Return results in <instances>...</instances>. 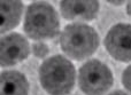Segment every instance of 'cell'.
<instances>
[{"label": "cell", "instance_id": "5", "mask_svg": "<svg viewBox=\"0 0 131 95\" xmlns=\"http://www.w3.org/2000/svg\"><path fill=\"white\" fill-rule=\"evenodd\" d=\"M105 46L115 60L131 62V24L114 25L105 38Z\"/></svg>", "mask_w": 131, "mask_h": 95}, {"label": "cell", "instance_id": "12", "mask_svg": "<svg viewBox=\"0 0 131 95\" xmlns=\"http://www.w3.org/2000/svg\"><path fill=\"white\" fill-rule=\"evenodd\" d=\"M108 95H128V94L124 93V92H122V91H115V92H113V93H111Z\"/></svg>", "mask_w": 131, "mask_h": 95}, {"label": "cell", "instance_id": "4", "mask_svg": "<svg viewBox=\"0 0 131 95\" xmlns=\"http://www.w3.org/2000/svg\"><path fill=\"white\" fill-rule=\"evenodd\" d=\"M78 83L86 95H102L113 86L114 78L106 64L98 60H90L79 69Z\"/></svg>", "mask_w": 131, "mask_h": 95}, {"label": "cell", "instance_id": "6", "mask_svg": "<svg viewBox=\"0 0 131 95\" xmlns=\"http://www.w3.org/2000/svg\"><path fill=\"white\" fill-rule=\"evenodd\" d=\"M29 53V43L20 33H10L1 38V43H0L1 66L15 65L27 59Z\"/></svg>", "mask_w": 131, "mask_h": 95}, {"label": "cell", "instance_id": "3", "mask_svg": "<svg viewBox=\"0 0 131 95\" xmlns=\"http://www.w3.org/2000/svg\"><path fill=\"white\" fill-rule=\"evenodd\" d=\"M60 22L58 13L46 2H34L27 8L24 31L35 40L52 39L59 33Z\"/></svg>", "mask_w": 131, "mask_h": 95}, {"label": "cell", "instance_id": "9", "mask_svg": "<svg viewBox=\"0 0 131 95\" xmlns=\"http://www.w3.org/2000/svg\"><path fill=\"white\" fill-rule=\"evenodd\" d=\"M23 4L18 0H4L0 2L1 11V33L18 25L22 15Z\"/></svg>", "mask_w": 131, "mask_h": 95}, {"label": "cell", "instance_id": "2", "mask_svg": "<svg viewBox=\"0 0 131 95\" xmlns=\"http://www.w3.org/2000/svg\"><path fill=\"white\" fill-rule=\"evenodd\" d=\"M62 50L75 60L90 57L99 46V36L92 26L84 23H72L63 29L60 37Z\"/></svg>", "mask_w": 131, "mask_h": 95}, {"label": "cell", "instance_id": "11", "mask_svg": "<svg viewBox=\"0 0 131 95\" xmlns=\"http://www.w3.org/2000/svg\"><path fill=\"white\" fill-rule=\"evenodd\" d=\"M122 83L124 87L131 93V65L128 66L122 75Z\"/></svg>", "mask_w": 131, "mask_h": 95}, {"label": "cell", "instance_id": "10", "mask_svg": "<svg viewBox=\"0 0 131 95\" xmlns=\"http://www.w3.org/2000/svg\"><path fill=\"white\" fill-rule=\"evenodd\" d=\"M48 52V46L44 43H36L32 45V53H34L35 56L39 57V59H45L47 56Z\"/></svg>", "mask_w": 131, "mask_h": 95}, {"label": "cell", "instance_id": "13", "mask_svg": "<svg viewBox=\"0 0 131 95\" xmlns=\"http://www.w3.org/2000/svg\"><path fill=\"white\" fill-rule=\"evenodd\" d=\"M127 10H128V14L131 16V1L128 2V6H127Z\"/></svg>", "mask_w": 131, "mask_h": 95}, {"label": "cell", "instance_id": "7", "mask_svg": "<svg viewBox=\"0 0 131 95\" xmlns=\"http://www.w3.org/2000/svg\"><path fill=\"white\" fill-rule=\"evenodd\" d=\"M60 10L66 20H85L91 21L97 17L99 11V2L89 0H67L60 2Z\"/></svg>", "mask_w": 131, "mask_h": 95}, {"label": "cell", "instance_id": "8", "mask_svg": "<svg viewBox=\"0 0 131 95\" xmlns=\"http://www.w3.org/2000/svg\"><path fill=\"white\" fill-rule=\"evenodd\" d=\"M0 95H28L29 83L18 71H4L0 76Z\"/></svg>", "mask_w": 131, "mask_h": 95}, {"label": "cell", "instance_id": "1", "mask_svg": "<svg viewBox=\"0 0 131 95\" xmlns=\"http://www.w3.org/2000/svg\"><path fill=\"white\" fill-rule=\"evenodd\" d=\"M39 80L50 95H68L75 86L76 71L69 60L62 55H55L40 65Z\"/></svg>", "mask_w": 131, "mask_h": 95}]
</instances>
